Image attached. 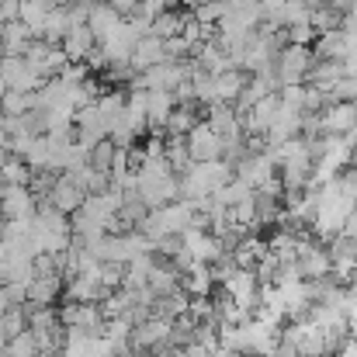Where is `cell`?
Returning a JSON list of instances; mask_svg holds the SVG:
<instances>
[{"mask_svg":"<svg viewBox=\"0 0 357 357\" xmlns=\"http://www.w3.org/2000/svg\"><path fill=\"white\" fill-rule=\"evenodd\" d=\"M312 49L305 45H284L278 52V63H274V77L281 87H291V84H305V73L312 66Z\"/></svg>","mask_w":357,"mask_h":357,"instance_id":"cell-1","label":"cell"},{"mask_svg":"<svg viewBox=\"0 0 357 357\" xmlns=\"http://www.w3.org/2000/svg\"><path fill=\"white\" fill-rule=\"evenodd\" d=\"M38 208L31 188L21 184H0V219L3 222H17V219H31Z\"/></svg>","mask_w":357,"mask_h":357,"instance_id":"cell-2","label":"cell"},{"mask_svg":"<svg viewBox=\"0 0 357 357\" xmlns=\"http://www.w3.org/2000/svg\"><path fill=\"white\" fill-rule=\"evenodd\" d=\"M184 142H188V156H191V163L222 160V135H219V132H212L205 121H198V125L184 135Z\"/></svg>","mask_w":357,"mask_h":357,"instance_id":"cell-3","label":"cell"},{"mask_svg":"<svg viewBox=\"0 0 357 357\" xmlns=\"http://www.w3.org/2000/svg\"><path fill=\"white\" fill-rule=\"evenodd\" d=\"M42 202H45V205H52V208H56V212H63V215H73V212L87 202V191H84L70 174H59V177H56V184L49 188V195H45Z\"/></svg>","mask_w":357,"mask_h":357,"instance_id":"cell-4","label":"cell"},{"mask_svg":"<svg viewBox=\"0 0 357 357\" xmlns=\"http://www.w3.org/2000/svg\"><path fill=\"white\" fill-rule=\"evenodd\" d=\"M0 87L3 91H21V94H31L42 87V80L28 70V63L21 56H3L0 59Z\"/></svg>","mask_w":357,"mask_h":357,"instance_id":"cell-5","label":"cell"},{"mask_svg":"<svg viewBox=\"0 0 357 357\" xmlns=\"http://www.w3.org/2000/svg\"><path fill=\"white\" fill-rule=\"evenodd\" d=\"M181 239H184V253H188L195 264H215L219 257H226L219 236H212L208 229H188Z\"/></svg>","mask_w":357,"mask_h":357,"instance_id":"cell-6","label":"cell"},{"mask_svg":"<svg viewBox=\"0 0 357 357\" xmlns=\"http://www.w3.org/2000/svg\"><path fill=\"white\" fill-rule=\"evenodd\" d=\"M59 312V323L70 330V326H77V330H91V333H101L105 330V316H101V305H84V302H66L63 309H56Z\"/></svg>","mask_w":357,"mask_h":357,"instance_id":"cell-7","label":"cell"},{"mask_svg":"<svg viewBox=\"0 0 357 357\" xmlns=\"http://www.w3.org/2000/svg\"><path fill=\"white\" fill-rule=\"evenodd\" d=\"M319 121H323V135H347L357 128V105L333 101L319 112Z\"/></svg>","mask_w":357,"mask_h":357,"instance_id":"cell-8","label":"cell"},{"mask_svg":"<svg viewBox=\"0 0 357 357\" xmlns=\"http://www.w3.org/2000/svg\"><path fill=\"white\" fill-rule=\"evenodd\" d=\"M156 63H167V52H163V38H156V35H142L135 45H132V56H128V66L135 70V73H146L149 66H156Z\"/></svg>","mask_w":357,"mask_h":357,"instance_id":"cell-9","label":"cell"},{"mask_svg":"<svg viewBox=\"0 0 357 357\" xmlns=\"http://www.w3.org/2000/svg\"><path fill=\"white\" fill-rule=\"evenodd\" d=\"M59 49L66 52V59H70V63H84V59L98 49V38L91 35V28H87V24H73V28L63 35Z\"/></svg>","mask_w":357,"mask_h":357,"instance_id":"cell-10","label":"cell"},{"mask_svg":"<svg viewBox=\"0 0 357 357\" xmlns=\"http://www.w3.org/2000/svg\"><path fill=\"white\" fill-rule=\"evenodd\" d=\"M198 121H205V108L198 105V101H188V105H177L174 112H170V119H167V125H163V132L167 135H188Z\"/></svg>","mask_w":357,"mask_h":357,"instance_id":"cell-11","label":"cell"},{"mask_svg":"<svg viewBox=\"0 0 357 357\" xmlns=\"http://www.w3.org/2000/svg\"><path fill=\"white\" fill-rule=\"evenodd\" d=\"M63 295V278L49 274V278H31L28 281V302L24 305H38V309H52V302Z\"/></svg>","mask_w":357,"mask_h":357,"instance_id":"cell-12","label":"cell"},{"mask_svg":"<svg viewBox=\"0 0 357 357\" xmlns=\"http://www.w3.org/2000/svg\"><path fill=\"white\" fill-rule=\"evenodd\" d=\"M0 42H3V52L7 56H24V49L35 42V35H31V28L24 21H7L0 28Z\"/></svg>","mask_w":357,"mask_h":357,"instance_id":"cell-13","label":"cell"},{"mask_svg":"<svg viewBox=\"0 0 357 357\" xmlns=\"http://www.w3.org/2000/svg\"><path fill=\"white\" fill-rule=\"evenodd\" d=\"M191 17V10H181V7H170V10H163V14H156L153 21H149V35H156V38H174V35H181V28H184V21Z\"/></svg>","mask_w":357,"mask_h":357,"instance_id":"cell-14","label":"cell"},{"mask_svg":"<svg viewBox=\"0 0 357 357\" xmlns=\"http://www.w3.org/2000/svg\"><path fill=\"white\" fill-rule=\"evenodd\" d=\"M121 21H125V17H119L108 3H98V7H91V10H87V28H91V35H94L98 42H105Z\"/></svg>","mask_w":357,"mask_h":357,"instance_id":"cell-15","label":"cell"},{"mask_svg":"<svg viewBox=\"0 0 357 357\" xmlns=\"http://www.w3.org/2000/svg\"><path fill=\"white\" fill-rule=\"evenodd\" d=\"M312 56H316V59H337V63H344V56H347V38H344V28L323 31V35L316 38V45H312Z\"/></svg>","mask_w":357,"mask_h":357,"instance_id":"cell-16","label":"cell"},{"mask_svg":"<svg viewBox=\"0 0 357 357\" xmlns=\"http://www.w3.org/2000/svg\"><path fill=\"white\" fill-rule=\"evenodd\" d=\"M246 70H226V73H219L215 77V98L222 101V105H236L239 91L246 87Z\"/></svg>","mask_w":357,"mask_h":357,"instance_id":"cell-17","label":"cell"},{"mask_svg":"<svg viewBox=\"0 0 357 357\" xmlns=\"http://www.w3.org/2000/svg\"><path fill=\"white\" fill-rule=\"evenodd\" d=\"M309 24L316 28V35H323V31L340 28V24H344V14H340V10H333L330 3H316V7L309 10Z\"/></svg>","mask_w":357,"mask_h":357,"instance_id":"cell-18","label":"cell"},{"mask_svg":"<svg viewBox=\"0 0 357 357\" xmlns=\"http://www.w3.org/2000/svg\"><path fill=\"white\" fill-rule=\"evenodd\" d=\"M163 160L170 163L174 174H181V170L191 163V156H188V142H184L181 135H167V139H163Z\"/></svg>","mask_w":357,"mask_h":357,"instance_id":"cell-19","label":"cell"},{"mask_svg":"<svg viewBox=\"0 0 357 357\" xmlns=\"http://www.w3.org/2000/svg\"><path fill=\"white\" fill-rule=\"evenodd\" d=\"M112 163H115V142L112 139H101L98 146L87 149V167H94L98 174H112Z\"/></svg>","mask_w":357,"mask_h":357,"instance_id":"cell-20","label":"cell"},{"mask_svg":"<svg viewBox=\"0 0 357 357\" xmlns=\"http://www.w3.org/2000/svg\"><path fill=\"white\" fill-rule=\"evenodd\" d=\"M0 184H21V188H28L31 184V167L24 160H17V156H7L3 167H0Z\"/></svg>","mask_w":357,"mask_h":357,"instance_id":"cell-21","label":"cell"},{"mask_svg":"<svg viewBox=\"0 0 357 357\" xmlns=\"http://www.w3.org/2000/svg\"><path fill=\"white\" fill-rule=\"evenodd\" d=\"M0 112H3V119H21L24 112H31V94L3 91V94H0Z\"/></svg>","mask_w":357,"mask_h":357,"instance_id":"cell-22","label":"cell"},{"mask_svg":"<svg viewBox=\"0 0 357 357\" xmlns=\"http://www.w3.org/2000/svg\"><path fill=\"white\" fill-rule=\"evenodd\" d=\"M3 351H7V357H38V344H35V337L24 330V333H17L14 340H7Z\"/></svg>","mask_w":357,"mask_h":357,"instance_id":"cell-23","label":"cell"},{"mask_svg":"<svg viewBox=\"0 0 357 357\" xmlns=\"http://www.w3.org/2000/svg\"><path fill=\"white\" fill-rule=\"evenodd\" d=\"M108 7L119 14V17H132L139 10V0H108Z\"/></svg>","mask_w":357,"mask_h":357,"instance_id":"cell-24","label":"cell"},{"mask_svg":"<svg viewBox=\"0 0 357 357\" xmlns=\"http://www.w3.org/2000/svg\"><path fill=\"white\" fill-rule=\"evenodd\" d=\"M10 309H17V305H14V298H10V291H7V288L0 284V316H7Z\"/></svg>","mask_w":357,"mask_h":357,"instance_id":"cell-25","label":"cell"},{"mask_svg":"<svg viewBox=\"0 0 357 357\" xmlns=\"http://www.w3.org/2000/svg\"><path fill=\"white\" fill-rule=\"evenodd\" d=\"M70 3H77V7H87V10H91V7H98V3H108V0H70Z\"/></svg>","mask_w":357,"mask_h":357,"instance_id":"cell-26","label":"cell"},{"mask_svg":"<svg viewBox=\"0 0 357 357\" xmlns=\"http://www.w3.org/2000/svg\"><path fill=\"white\" fill-rule=\"evenodd\" d=\"M121 357H149V354H142V351H128V354H121Z\"/></svg>","mask_w":357,"mask_h":357,"instance_id":"cell-27","label":"cell"},{"mask_svg":"<svg viewBox=\"0 0 357 357\" xmlns=\"http://www.w3.org/2000/svg\"><path fill=\"white\" fill-rule=\"evenodd\" d=\"M3 56H7V52H3V42H0V59H3Z\"/></svg>","mask_w":357,"mask_h":357,"instance_id":"cell-28","label":"cell"}]
</instances>
